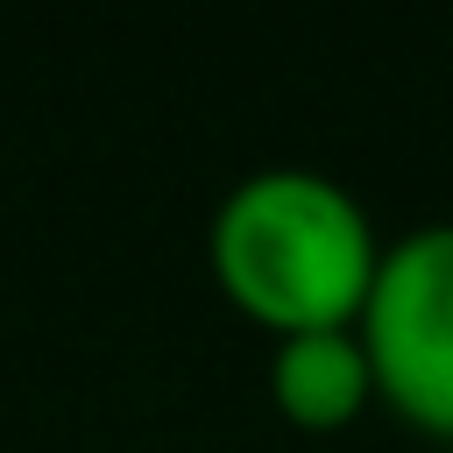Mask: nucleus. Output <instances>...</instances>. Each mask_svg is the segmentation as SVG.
<instances>
[{
  "mask_svg": "<svg viewBox=\"0 0 453 453\" xmlns=\"http://www.w3.org/2000/svg\"><path fill=\"white\" fill-rule=\"evenodd\" d=\"M212 283L276 340L311 326H361L382 269V234L368 205L311 163L241 170L205 219Z\"/></svg>",
  "mask_w": 453,
  "mask_h": 453,
  "instance_id": "obj_1",
  "label": "nucleus"
},
{
  "mask_svg": "<svg viewBox=\"0 0 453 453\" xmlns=\"http://www.w3.org/2000/svg\"><path fill=\"white\" fill-rule=\"evenodd\" d=\"M361 340L382 403L453 439V219H425L382 241V269L361 304Z\"/></svg>",
  "mask_w": 453,
  "mask_h": 453,
  "instance_id": "obj_2",
  "label": "nucleus"
},
{
  "mask_svg": "<svg viewBox=\"0 0 453 453\" xmlns=\"http://www.w3.org/2000/svg\"><path fill=\"white\" fill-rule=\"evenodd\" d=\"M375 361L361 326H311L269 347V403L304 432H340L375 403Z\"/></svg>",
  "mask_w": 453,
  "mask_h": 453,
  "instance_id": "obj_3",
  "label": "nucleus"
}]
</instances>
